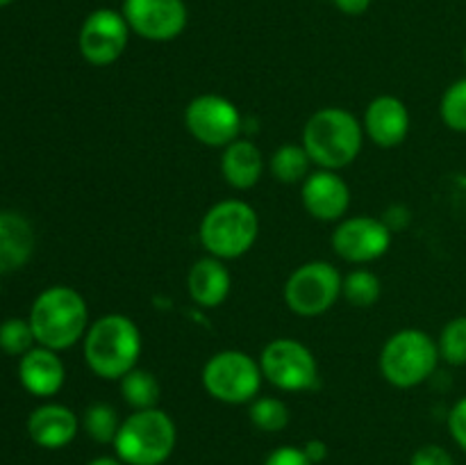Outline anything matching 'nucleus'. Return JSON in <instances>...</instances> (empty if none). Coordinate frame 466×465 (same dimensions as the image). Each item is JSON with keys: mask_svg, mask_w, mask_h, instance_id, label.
<instances>
[{"mask_svg": "<svg viewBox=\"0 0 466 465\" xmlns=\"http://www.w3.org/2000/svg\"><path fill=\"white\" fill-rule=\"evenodd\" d=\"M144 349L141 331L127 315L109 313L89 324L82 340L85 363L96 377L118 381L137 367Z\"/></svg>", "mask_w": 466, "mask_h": 465, "instance_id": "1", "label": "nucleus"}, {"mask_svg": "<svg viewBox=\"0 0 466 465\" xmlns=\"http://www.w3.org/2000/svg\"><path fill=\"white\" fill-rule=\"evenodd\" d=\"M300 144L319 169L349 167L362 153L364 128L353 112L344 108H321L308 119Z\"/></svg>", "mask_w": 466, "mask_h": 465, "instance_id": "2", "label": "nucleus"}, {"mask_svg": "<svg viewBox=\"0 0 466 465\" xmlns=\"http://www.w3.org/2000/svg\"><path fill=\"white\" fill-rule=\"evenodd\" d=\"M89 324V305L76 287L53 285L32 304L30 326L36 345L53 351H64L85 340Z\"/></svg>", "mask_w": 466, "mask_h": 465, "instance_id": "3", "label": "nucleus"}, {"mask_svg": "<svg viewBox=\"0 0 466 465\" xmlns=\"http://www.w3.org/2000/svg\"><path fill=\"white\" fill-rule=\"evenodd\" d=\"M177 429L167 410H132L121 422L114 451L126 465H162L171 459Z\"/></svg>", "mask_w": 466, "mask_h": 465, "instance_id": "4", "label": "nucleus"}, {"mask_svg": "<svg viewBox=\"0 0 466 465\" xmlns=\"http://www.w3.org/2000/svg\"><path fill=\"white\" fill-rule=\"evenodd\" d=\"M259 235V217L250 203L226 199L203 214L198 237L208 255L218 260H237L248 253Z\"/></svg>", "mask_w": 466, "mask_h": 465, "instance_id": "5", "label": "nucleus"}, {"mask_svg": "<svg viewBox=\"0 0 466 465\" xmlns=\"http://www.w3.org/2000/svg\"><path fill=\"white\" fill-rule=\"evenodd\" d=\"M440 346L421 328H400L380 349V372L387 383L408 390L426 383L440 365Z\"/></svg>", "mask_w": 466, "mask_h": 465, "instance_id": "6", "label": "nucleus"}, {"mask_svg": "<svg viewBox=\"0 0 466 465\" xmlns=\"http://www.w3.org/2000/svg\"><path fill=\"white\" fill-rule=\"evenodd\" d=\"M205 392L223 404H250L262 388L259 360L239 349H223L209 356L200 372Z\"/></svg>", "mask_w": 466, "mask_h": 465, "instance_id": "7", "label": "nucleus"}, {"mask_svg": "<svg viewBox=\"0 0 466 465\" xmlns=\"http://www.w3.org/2000/svg\"><path fill=\"white\" fill-rule=\"evenodd\" d=\"M344 276L326 260H309L296 267L282 287V296L299 317H319L339 301Z\"/></svg>", "mask_w": 466, "mask_h": 465, "instance_id": "8", "label": "nucleus"}, {"mask_svg": "<svg viewBox=\"0 0 466 465\" xmlns=\"http://www.w3.org/2000/svg\"><path fill=\"white\" fill-rule=\"evenodd\" d=\"M264 378L282 392H305L317 388L319 363L312 349L296 337H276L259 354Z\"/></svg>", "mask_w": 466, "mask_h": 465, "instance_id": "9", "label": "nucleus"}, {"mask_svg": "<svg viewBox=\"0 0 466 465\" xmlns=\"http://www.w3.org/2000/svg\"><path fill=\"white\" fill-rule=\"evenodd\" d=\"M185 126L189 135L209 149H226L241 137L244 119L230 98L218 94H200L185 108Z\"/></svg>", "mask_w": 466, "mask_h": 465, "instance_id": "10", "label": "nucleus"}, {"mask_svg": "<svg viewBox=\"0 0 466 465\" xmlns=\"http://www.w3.org/2000/svg\"><path fill=\"white\" fill-rule=\"evenodd\" d=\"M391 235L394 232L380 217L358 214V217H344L337 222L330 244L332 251L346 263L364 264L382 258L390 251Z\"/></svg>", "mask_w": 466, "mask_h": 465, "instance_id": "11", "label": "nucleus"}, {"mask_svg": "<svg viewBox=\"0 0 466 465\" xmlns=\"http://www.w3.org/2000/svg\"><path fill=\"white\" fill-rule=\"evenodd\" d=\"M130 26L121 12L114 9H96L85 18L77 35L80 55L94 67H109L116 62L127 48Z\"/></svg>", "mask_w": 466, "mask_h": 465, "instance_id": "12", "label": "nucleus"}, {"mask_svg": "<svg viewBox=\"0 0 466 465\" xmlns=\"http://www.w3.org/2000/svg\"><path fill=\"white\" fill-rule=\"evenodd\" d=\"M121 14L130 32L148 41H173L189 18L185 0H123Z\"/></svg>", "mask_w": 466, "mask_h": 465, "instance_id": "13", "label": "nucleus"}, {"mask_svg": "<svg viewBox=\"0 0 466 465\" xmlns=\"http://www.w3.org/2000/svg\"><path fill=\"white\" fill-rule=\"evenodd\" d=\"M300 199L317 222H341L349 212L350 187L332 169H317L300 182Z\"/></svg>", "mask_w": 466, "mask_h": 465, "instance_id": "14", "label": "nucleus"}, {"mask_svg": "<svg viewBox=\"0 0 466 465\" xmlns=\"http://www.w3.org/2000/svg\"><path fill=\"white\" fill-rule=\"evenodd\" d=\"M364 135L380 149H396L410 132L408 105L399 96H376L364 112Z\"/></svg>", "mask_w": 466, "mask_h": 465, "instance_id": "15", "label": "nucleus"}, {"mask_svg": "<svg viewBox=\"0 0 466 465\" xmlns=\"http://www.w3.org/2000/svg\"><path fill=\"white\" fill-rule=\"evenodd\" d=\"M18 378L23 388L35 397H53L62 390L66 369L57 351L48 346H32L18 363Z\"/></svg>", "mask_w": 466, "mask_h": 465, "instance_id": "16", "label": "nucleus"}, {"mask_svg": "<svg viewBox=\"0 0 466 465\" xmlns=\"http://www.w3.org/2000/svg\"><path fill=\"white\" fill-rule=\"evenodd\" d=\"M80 419L62 404H44L27 418V433L44 450H62L77 436Z\"/></svg>", "mask_w": 466, "mask_h": 465, "instance_id": "17", "label": "nucleus"}, {"mask_svg": "<svg viewBox=\"0 0 466 465\" xmlns=\"http://www.w3.org/2000/svg\"><path fill=\"white\" fill-rule=\"evenodd\" d=\"M187 290L191 301L200 308H217L230 296L232 276L226 267V260H218L214 255L198 258L189 269L187 276Z\"/></svg>", "mask_w": 466, "mask_h": 465, "instance_id": "18", "label": "nucleus"}, {"mask_svg": "<svg viewBox=\"0 0 466 465\" xmlns=\"http://www.w3.org/2000/svg\"><path fill=\"white\" fill-rule=\"evenodd\" d=\"M264 173V155L250 140H235L221 153V176L232 190L246 191L259 182Z\"/></svg>", "mask_w": 466, "mask_h": 465, "instance_id": "19", "label": "nucleus"}, {"mask_svg": "<svg viewBox=\"0 0 466 465\" xmlns=\"http://www.w3.org/2000/svg\"><path fill=\"white\" fill-rule=\"evenodd\" d=\"M35 251V231L16 212H0V274L16 272Z\"/></svg>", "mask_w": 466, "mask_h": 465, "instance_id": "20", "label": "nucleus"}, {"mask_svg": "<svg viewBox=\"0 0 466 465\" xmlns=\"http://www.w3.org/2000/svg\"><path fill=\"white\" fill-rule=\"evenodd\" d=\"M118 390H121L123 401L130 406L132 410H146L157 408L159 397H162V386H159L157 377L150 369L135 367L118 378Z\"/></svg>", "mask_w": 466, "mask_h": 465, "instance_id": "21", "label": "nucleus"}, {"mask_svg": "<svg viewBox=\"0 0 466 465\" xmlns=\"http://www.w3.org/2000/svg\"><path fill=\"white\" fill-rule=\"evenodd\" d=\"M312 160L303 144H282L271 155V173L282 185H299L309 176Z\"/></svg>", "mask_w": 466, "mask_h": 465, "instance_id": "22", "label": "nucleus"}, {"mask_svg": "<svg viewBox=\"0 0 466 465\" xmlns=\"http://www.w3.org/2000/svg\"><path fill=\"white\" fill-rule=\"evenodd\" d=\"M382 294V281L371 269H353L344 276L341 296L355 308H371Z\"/></svg>", "mask_w": 466, "mask_h": 465, "instance_id": "23", "label": "nucleus"}, {"mask_svg": "<svg viewBox=\"0 0 466 465\" xmlns=\"http://www.w3.org/2000/svg\"><path fill=\"white\" fill-rule=\"evenodd\" d=\"M121 422L123 419L118 418L116 408L112 404H105V401L86 406L85 415H82V427L98 445H114Z\"/></svg>", "mask_w": 466, "mask_h": 465, "instance_id": "24", "label": "nucleus"}, {"mask_svg": "<svg viewBox=\"0 0 466 465\" xmlns=\"http://www.w3.org/2000/svg\"><path fill=\"white\" fill-rule=\"evenodd\" d=\"M248 418L259 431L280 433L289 424V406L278 397H255L248 404Z\"/></svg>", "mask_w": 466, "mask_h": 465, "instance_id": "25", "label": "nucleus"}, {"mask_svg": "<svg viewBox=\"0 0 466 465\" xmlns=\"http://www.w3.org/2000/svg\"><path fill=\"white\" fill-rule=\"evenodd\" d=\"M440 358L453 367L466 365V315L453 317L440 333Z\"/></svg>", "mask_w": 466, "mask_h": 465, "instance_id": "26", "label": "nucleus"}, {"mask_svg": "<svg viewBox=\"0 0 466 465\" xmlns=\"http://www.w3.org/2000/svg\"><path fill=\"white\" fill-rule=\"evenodd\" d=\"M36 337L30 326V319L12 317L0 324V349L9 356H25L35 346Z\"/></svg>", "mask_w": 466, "mask_h": 465, "instance_id": "27", "label": "nucleus"}, {"mask_svg": "<svg viewBox=\"0 0 466 465\" xmlns=\"http://www.w3.org/2000/svg\"><path fill=\"white\" fill-rule=\"evenodd\" d=\"M441 121L455 132H466V78L455 80L440 103Z\"/></svg>", "mask_w": 466, "mask_h": 465, "instance_id": "28", "label": "nucleus"}, {"mask_svg": "<svg viewBox=\"0 0 466 465\" xmlns=\"http://www.w3.org/2000/svg\"><path fill=\"white\" fill-rule=\"evenodd\" d=\"M264 465H314V463L308 459L303 447L285 445L273 450L271 454L267 456V460H264Z\"/></svg>", "mask_w": 466, "mask_h": 465, "instance_id": "29", "label": "nucleus"}, {"mask_svg": "<svg viewBox=\"0 0 466 465\" xmlns=\"http://www.w3.org/2000/svg\"><path fill=\"white\" fill-rule=\"evenodd\" d=\"M410 465H455L453 456L440 445H423L421 450L414 451Z\"/></svg>", "mask_w": 466, "mask_h": 465, "instance_id": "30", "label": "nucleus"}, {"mask_svg": "<svg viewBox=\"0 0 466 465\" xmlns=\"http://www.w3.org/2000/svg\"><path fill=\"white\" fill-rule=\"evenodd\" d=\"M449 431L453 436V440L458 442V447H462L466 451V397L460 401H455V406L449 413Z\"/></svg>", "mask_w": 466, "mask_h": 465, "instance_id": "31", "label": "nucleus"}, {"mask_svg": "<svg viewBox=\"0 0 466 465\" xmlns=\"http://www.w3.org/2000/svg\"><path fill=\"white\" fill-rule=\"evenodd\" d=\"M303 451L308 454V459L312 460L314 465L323 463V460L328 459V445L323 440H319V438H312V440L305 442Z\"/></svg>", "mask_w": 466, "mask_h": 465, "instance_id": "32", "label": "nucleus"}, {"mask_svg": "<svg viewBox=\"0 0 466 465\" xmlns=\"http://www.w3.org/2000/svg\"><path fill=\"white\" fill-rule=\"evenodd\" d=\"M332 3L339 12L349 14V16H360L371 7V0H332Z\"/></svg>", "mask_w": 466, "mask_h": 465, "instance_id": "33", "label": "nucleus"}, {"mask_svg": "<svg viewBox=\"0 0 466 465\" xmlns=\"http://www.w3.org/2000/svg\"><path fill=\"white\" fill-rule=\"evenodd\" d=\"M86 465H126L118 456H98V459L89 460Z\"/></svg>", "mask_w": 466, "mask_h": 465, "instance_id": "34", "label": "nucleus"}, {"mask_svg": "<svg viewBox=\"0 0 466 465\" xmlns=\"http://www.w3.org/2000/svg\"><path fill=\"white\" fill-rule=\"evenodd\" d=\"M9 3H14V0H0V7H5V5H9Z\"/></svg>", "mask_w": 466, "mask_h": 465, "instance_id": "35", "label": "nucleus"}, {"mask_svg": "<svg viewBox=\"0 0 466 465\" xmlns=\"http://www.w3.org/2000/svg\"><path fill=\"white\" fill-rule=\"evenodd\" d=\"M464 64H466V46H464Z\"/></svg>", "mask_w": 466, "mask_h": 465, "instance_id": "36", "label": "nucleus"}]
</instances>
